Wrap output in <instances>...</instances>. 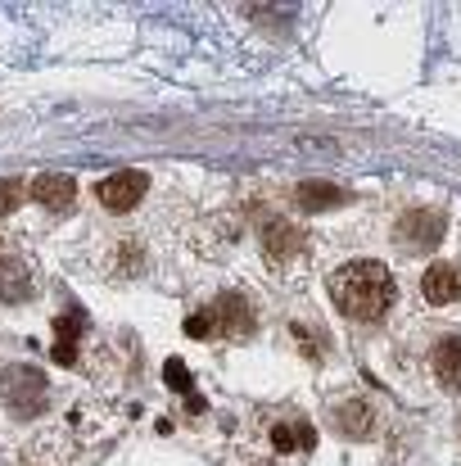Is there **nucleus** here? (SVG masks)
<instances>
[{
	"label": "nucleus",
	"instance_id": "11",
	"mask_svg": "<svg viewBox=\"0 0 461 466\" xmlns=\"http://www.w3.org/2000/svg\"><path fill=\"white\" fill-rule=\"evenodd\" d=\"M339 199H344V190H335L326 181H304L299 186V204H307V208H326V204H339Z\"/></svg>",
	"mask_w": 461,
	"mask_h": 466
},
{
	"label": "nucleus",
	"instance_id": "2",
	"mask_svg": "<svg viewBox=\"0 0 461 466\" xmlns=\"http://www.w3.org/2000/svg\"><path fill=\"white\" fill-rule=\"evenodd\" d=\"M185 330H190L195 339H204V335H245V330H249V304L236 299V295H222L213 309L195 312V317L185 321Z\"/></svg>",
	"mask_w": 461,
	"mask_h": 466
},
{
	"label": "nucleus",
	"instance_id": "1",
	"mask_svg": "<svg viewBox=\"0 0 461 466\" xmlns=\"http://www.w3.org/2000/svg\"><path fill=\"white\" fill-rule=\"evenodd\" d=\"M330 299H335V309L344 312V317L376 321L394 304V277H389L385 263H371V258L348 263V268H339L330 277Z\"/></svg>",
	"mask_w": 461,
	"mask_h": 466
},
{
	"label": "nucleus",
	"instance_id": "9",
	"mask_svg": "<svg viewBox=\"0 0 461 466\" xmlns=\"http://www.w3.org/2000/svg\"><path fill=\"white\" fill-rule=\"evenodd\" d=\"M435 376H439L444 390H461V339L457 335L435 349Z\"/></svg>",
	"mask_w": 461,
	"mask_h": 466
},
{
	"label": "nucleus",
	"instance_id": "12",
	"mask_svg": "<svg viewBox=\"0 0 461 466\" xmlns=\"http://www.w3.org/2000/svg\"><path fill=\"white\" fill-rule=\"evenodd\" d=\"M272 444L286 453V449H295V444H312V435H307V431H299V435H295L290 426H276V431H272Z\"/></svg>",
	"mask_w": 461,
	"mask_h": 466
},
{
	"label": "nucleus",
	"instance_id": "5",
	"mask_svg": "<svg viewBox=\"0 0 461 466\" xmlns=\"http://www.w3.org/2000/svg\"><path fill=\"white\" fill-rule=\"evenodd\" d=\"M141 195H145V172H114V177H105V181L95 186V199H100L105 208H114V213L136 208Z\"/></svg>",
	"mask_w": 461,
	"mask_h": 466
},
{
	"label": "nucleus",
	"instance_id": "3",
	"mask_svg": "<svg viewBox=\"0 0 461 466\" xmlns=\"http://www.w3.org/2000/svg\"><path fill=\"white\" fill-rule=\"evenodd\" d=\"M0 394L14 412H41L45 408V376L36 367H9L0 376Z\"/></svg>",
	"mask_w": 461,
	"mask_h": 466
},
{
	"label": "nucleus",
	"instance_id": "8",
	"mask_svg": "<svg viewBox=\"0 0 461 466\" xmlns=\"http://www.w3.org/2000/svg\"><path fill=\"white\" fill-rule=\"evenodd\" d=\"M299 245H304V231H299L295 222H267V227H263V249H267V258H272V263L295 258V254H299Z\"/></svg>",
	"mask_w": 461,
	"mask_h": 466
},
{
	"label": "nucleus",
	"instance_id": "13",
	"mask_svg": "<svg viewBox=\"0 0 461 466\" xmlns=\"http://www.w3.org/2000/svg\"><path fill=\"white\" fill-rule=\"evenodd\" d=\"M23 199V186L18 181H0V213H14Z\"/></svg>",
	"mask_w": 461,
	"mask_h": 466
},
{
	"label": "nucleus",
	"instance_id": "4",
	"mask_svg": "<svg viewBox=\"0 0 461 466\" xmlns=\"http://www.w3.org/2000/svg\"><path fill=\"white\" fill-rule=\"evenodd\" d=\"M444 213L439 208H407L403 213V222H398V245L403 249H435L439 240H444Z\"/></svg>",
	"mask_w": 461,
	"mask_h": 466
},
{
	"label": "nucleus",
	"instance_id": "6",
	"mask_svg": "<svg viewBox=\"0 0 461 466\" xmlns=\"http://www.w3.org/2000/svg\"><path fill=\"white\" fill-rule=\"evenodd\" d=\"M421 295H426V304H453V299H461V268L435 263L421 277Z\"/></svg>",
	"mask_w": 461,
	"mask_h": 466
},
{
	"label": "nucleus",
	"instance_id": "7",
	"mask_svg": "<svg viewBox=\"0 0 461 466\" xmlns=\"http://www.w3.org/2000/svg\"><path fill=\"white\" fill-rule=\"evenodd\" d=\"M27 195H32L41 208H68L73 195H77V186H73V177H64V172H41V177L27 186Z\"/></svg>",
	"mask_w": 461,
	"mask_h": 466
},
{
	"label": "nucleus",
	"instance_id": "14",
	"mask_svg": "<svg viewBox=\"0 0 461 466\" xmlns=\"http://www.w3.org/2000/svg\"><path fill=\"white\" fill-rule=\"evenodd\" d=\"M167 380H176L181 390H190V376H185V367H181V362H167Z\"/></svg>",
	"mask_w": 461,
	"mask_h": 466
},
{
	"label": "nucleus",
	"instance_id": "10",
	"mask_svg": "<svg viewBox=\"0 0 461 466\" xmlns=\"http://www.w3.org/2000/svg\"><path fill=\"white\" fill-rule=\"evenodd\" d=\"M335 421H339L344 435H357V440L371 435V408H366V403H344V408L335 412Z\"/></svg>",
	"mask_w": 461,
	"mask_h": 466
}]
</instances>
